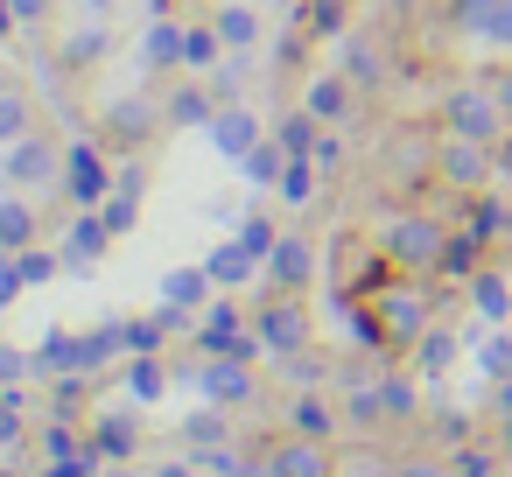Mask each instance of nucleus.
<instances>
[{
  "label": "nucleus",
  "instance_id": "40",
  "mask_svg": "<svg viewBox=\"0 0 512 477\" xmlns=\"http://www.w3.org/2000/svg\"><path fill=\"white\" fill-rule=\"evenodd\" d=\"M477 358H484V372H491V379H512V337H491Z\"/></svg>",
  "mask_w": 512,
  "mask_h": 477
},
{
  "label": "nucleus",
  "instance_id": "1",
  "mask_svg": "<svg viewBox=\"0 0 512 477\" xmlns=\"http://www.w3.org/2000/svg\"><path fill=\"white\" fill-rule=\"evenodd\" d=\"M442 225L435 218H393L386 225V267H407V274H442Z\"/></svg>",
  "mask_w": 512,
  "mask_h": 477
},
{
  "label": "nucleus",
  "instance_id": "51",
  "mask_svg": "<svg viewBox=\"0 0 512 477\" xmlns=\"http://www.w3.org/2000/svg\"><path fill=\"white\" fill-rule=\"evenodd\" d=\"M43 449H50V456H78V442H71V428H50V435H43Z\"/></svg>",
  "mask_w": 512,
  "mask_h": 477
},
{
  "label": "nucleus",
  "instance_id": "21",
  "mask_svg": "<svg viewBox=\"0 0 512 477\" xmlns=\"http://www.w3.org/2000/svg\"><path fill=\"white\" fill-rule=\"evenodd\" d=\"M470 295H477V309H484L491 323H505V316H512V288H505L498 274H484V267H477V274H470Z\"/></svg>",
  "mask_w": 512,
  "mask_h": 477
},
{
  "label": "nucleus",
  "instance_id": "4",
  "mask_svg": "<svg viewBox=\"0 0 512 477\" xmlns=\"http://www.w3.org/2000/svg\"><path fill=\"white\" fill-rule=\"evenodd\" d=\"M204 400H218V407H246V400H253V358L211 351V365H204Z\"/></svg>",
  "mask_w": 512,
  "mask_h": 477
},
{
  "label": "nucleus",
  "instance_id": "16",
  "mask_svg": "<svg viewBox=\"0 0 512 477\" xmlns=\"http://www.w3.org/2000/svg\"><path fill=\"white\" fill-rule=\"evenodd\" d=\"M29 239H36V211L0 197V253H29Z\"/></svg>",
  "mask_w": 512,
  "mask_h": 477
},
{
  "label": "nucleus",
  "instance_id": "33",
  "mask_svg": "<svg viewBox=\"0 0 512 477\" xmlns=\"http://www.w3.org/2000/svg\"><path fill=\"white\" fill-rule=\"evenodd\" d=\"M379 400H386V421H414V386L407 379H379Z\"/></svg>",
  "mask_w": 512,
  "mask_h": 477
},
{
  "label": "nucleus",
  "instance_id": "10",
  "mask_svg": "<svg viewBox=\"0 0 512 477\" xmlns=\"http://www.w3.org/2000/svg\"><path fill=\"white\" fill-rule=\"evenodd\" d=\"M204 344H211V351H232V358H260V337L239 330V309H232V302H211V309H204Z\"/></svg>",
  "mask_w": 512,
  "mask_h": 477
},
{
  "label": "nucleus",
  "instance_id": "17",
  "mask_svg": "<svg viewBox=\"0 0 512 477\" xmlns=\"http://www.w3.org/2000/svg\"><path fill=\"white\" fill-rule=\"evenodd\" d=\"M309 113H316V120H344V113H351V85H344L337 71L316 78V85H309Z\"/></svg>",
  "mask_w": 512,
  "mask_h": 477
},
{
  "label": "nucleus",
  "instance_id": "36",
  "mask_svg": "<svg viewBox=\"0 0 512 477\" xmlns=\"http://www.w3.org/2000/svg\"><path fill=\"white\" fill-rule=\"evenodd\" d=\"M337 22H344L337 0H309V8H302V29H309V36H337Z\"/></svg>",
  "mask_w": 512,
  "mask_h": 477
},
{
  "label": "nucleus",
  "instance_id": "12",
  "mask_svg": "<svg viewBox=\"0 0 512 477\" xmlns=\"http://www.w3.org/2000/svg\"><path fill=\"white\" fill-rule=\"evenodd\" d=\"M267 274H274V288H302V281L316 274V253H309V239H274V253H267Z\"/></svg>",
  "mask_w": 512,
  "mask_h": 477
},
{
  "label": "nucleus",
  "instance_id": "56",
  "mask_svg": "<svg viewBox=\"0 0 512 477\" xmlns=\"http://www.w3.org/2000/svg\"><path fill=\"white\" fill-rule=\"evenodd\" d=\"M498 407H505V414H512V379H505V386H498Z\"/></svg>",
  "mask_w": 512,
  "mask_h": 477
},
{
  "label": "nucleus",
  "instance_id": "24",
  "mask_svg": "<svg viewBox=\"0 0 512 477\" xmlns=\"http://www.w3.org/2000/svg\"><path fill=\"white\" fill-rule=\"evenodd\" d=\"M295 435H316V442H330V435H337V414H330L323 400H295Z\"/></svg>",
  "mask_w": 512,
  "mask_h": 477
},
{
  "label": "nucleus",
  "instance_id": "50",
  "mask_svg": "<svg viewBox=\"0 0 512 477\" xmlns=\"http://www.w3.org/2000/svg\"><path fill=\"white\" fill-rule=\"evenodd\" d=\"M435 435H442V442H449V449H456V442H463V435H470V421H463V414H442V421H435Z\"/></svg>",
  "mask_w": 512,
  "mask_h": 477
},
{
  "label": "nucleus",
  "instance_id": "3",
  "mask_svg": "<svg viewBox=\"0 0 512 477\" xmlns=\"http://www.w3.org/2000/svg\"><path fill=\"white\" fill-rule=\"evenodd\" d=\"M372 316H379V337H393V344H407V337L428 330L421 288H379V295H372Z\"/></svg>",
  "mask_w": 512,
  "mask_h": 477
},
{
  "label": "nucleus",
  "instance_id": "53",
  "mask_svg": "<svg viewBox=\"0 0 512 477\" xmlns=\"http://www.w3.org/2000/svg\"><path fill=\"white\" fill-rule=\"evenodd\" d=\"M155 477H197V463H162Z\"/></svg>",
  "mask_w": 512,
  "mask_h": 477
},
{
  "label": "nucleus",
  "instance_id": "44",
  "mask_svg": "<svg viewBox=\"0 0 512 477\" xmlns=\"http://www.w3.org/2000/svg\"><path fill=\"white\" fill-rule=\"evenodd\" d=\"M29 281H22V267H15V253H0V309H8L15 295H22Z\"/></svg>",
  "mask_w": 512,
  "mask_h": 477
},
{
  "label": "nucleus",
  "instance_id": "43",
  "mask_svg": "<svg viewBox=\"0 0 512 477\" xmlns=\"http://www.w3.org/2000/svg\"><path fill=\"white\" fill-rule=\"evenodd\" d=\"M386 477H456L449 463H435V456H407V463H393Z\"/></svg>",
  "mask_w": 512,
  "mask_h": 477
},
{
  "label": "nucleus",
  "instance_id": "58",
  "mask_svg": "<svg viewBox=\"0 0 512 477\" xmlns=\"http://www.w3.org/2000/svg\"><path fill=\"white\" fill-rule=\"evenodd\" d=\"M505 442H512V421H505Z\"/></svg>",
  "mask_w": 512,
  "mask_h": 477
},
{
  "label": "nucleus",
  "instance_id": "2",
  "mask_svg": "<svg viewBox=\"0 0 512 477\" xmlns=\"http://www.w3.org/2000/svg\"><path fill=\"white\" fill-rule=\"evenodd\" d=\"M498 120H505V106H498V92H477V85H456L449 99H442V134H456V141H498Z\"/></svg>",
  "mask_w": 512,
  "mask_h": 477
},
{
  "label": "nucleus",
  "instance_id": "55",
  "mask_svg": "<svg viewBox=\"0 0 512 477\" xmlns=\"http://www.w3.org/2000/svg\"><path fill=\"white\" fill-rule=\"evenodd\" d=\"M498 169H512V134H505V141H498Z\"/></svg>",
  "mask_w": 512,
  "mask_h": 477
},
{
  "label": "nucleus",
  "instance_id": "42",
  "mask_svg": "<svg viewBox=\"0 0 512 477\" xmlns=\"http://www.w3.org/2000/svg\"><path fill=\"white\" fill-rule=\"evenodd\" d=\"M505 225H512V211H505V204H477V218H470V232H477V239H491V232H505Z\"/></svg>",
  "mask_w": 512,
  "mask_h": 477
},
{
  "label": "nucleus",
  "instance_id": "5",
  "mask_svg": "<svg viewBox=\"0 0 512 477\" xmlns=\"http://www.w3.org/2000/svg\"><path fill=\"white\" fill-rule=\"evenodd\" d=\"M449 22L463 36H484V43H505L512 50V0H456Z\"/></svg>",
  "mask_w": 512,
  "mask_h": 477
},
{
  "label": "nucleus",
  "instance_id": "54",
  "mask_svg": "<svg viewBox=\"0 0 512 477\" xmlns=\"http://www.w3.org/2000/svg\"><path fill=\"white\" fill-rule=\"evenodd\" d=\"M498 106H505V113H512V71H505V78H498Z\"/></svg>",
  "mask_w": 512,
  "mask_h": 477
},
{
  "label": "nucleus",
  "instance_id": "57",
  "mask_svg": "<svg viewBox=\"0 0 512 477\" xmlns=\"http://www.w3.org/2000/svg\"><path fill=\"white\" fill-rule=\"evenodd\" d=\"M85 8H92V15H106V8H113V0H85Z\"/></svg>",
  "mask_w": 512,
  "mask_h": 477
},
{
  "label": "nucleus",
  "instance_id": "45",
  "mask_svg": "<svg viewBox=\"0 0 512 477\" xmlns=\"http://www.w3.org/2000/svg\"><path fill=\"white\" fill-rule=\"evenodd\" d=\"M15 435H22V400H15V393H0V449H8Z\"/></svg>",
  "mask_w": 512,
  "mask_h": 477
},
{
  "label": "nucleus",
  "instance_id": "32",
  "mask_svg": "<svg viewBox=\"0 0 512 477\" xmlns=\"http://www.w3.org/2000/svg\"><path fill=\"white\" fill-rule=\"evenodd\" d=\"M281 197H288V204H309V197H316V169H309V162H288V169H281Z\"/></svg>",
  "mask_w": 512,
  "mask_h": 477
},
{
  "label": "nucleus",
  "instance_id": "28",
  "mask_svg": "<svg viewBox=\"0 0 512 477\" xmlns=\"http://www.w3.org/2000/svg\"><path fill=\"white\" fill-rule=\"evenodd\" d=\"M218 36H225V43H232V50H246V43H253V36H260V22H253V15H246V8H225V15H218Z\"/></svg>",
  "mask_w": 512,
  "mask_h": 477
},
{
  "label": "nucleus",
  "instance_id": "34",
  "mask_svg": "<svg viewBox=\"0 0 512 477\" xmlns=\"http://www.w3.org/2000/svg\"><path fill=\"white\" fill-rule=\"evenodd\" d=\"M351 421H358V428H386V400H379V386H358V393H351Z\"/></svg>",
  "mask_w": 512,
  "mask_h": 477
},
{
  "label": "nucleus",
  "instance_id": "31",
  "mask_svg": "<svg viewBox=\"0 0 512 477\" xmlns=\"http://www.w3.org/2000/svg\"><path fill=\"white\" fill-rule=\"evenodd\" d=\"M281 155H288V148H267V141H260V148L246 155V176H253V183H281V169H288Z\"/></svg>",
  "mask_w": 512,
  "mask_h": 477
},
{
  "label": "nucleus",
  "instance_id": "13",
  "mask_svg": "<svg viewBox=\"0 0 512 477\" xmlns=\"http://www.w3.org/2000/svg\"><path fill=\"white\" fill-rule=\"evenodd\" d=\"M435 169H442L449 183H463V190L484 183V141H456V134H449V148L435 155Z\"/></svg>",
  "mask_w": 512,
  "mask_h": 477
},
{
  "label": "nucleus",
  "instance_id": "20",
  "mask_svg": "<svg viewBox=\"0 0 512 477\" xmlns=\"http://www.w3.org/2000/svg\"><path fill=\"white\" fill-rule=\"evenodd\" d=\"M106 239H113L106 211H85V218L71 225V253H78V260H99V253H106Z\"/></svg>",
  "mask_w": 512,
  "mask_h": 477
},
{
  "label": "nucleus",
  "instance_id": "9",
  "mask_svg": "<svg viewBox=\"0 0 512 477\" xmlns=\"http://www.w3.org/2000/svg\"><path fill=\"white\" fill-rule=\"evenodd\" d=\"M57 169H64V155L50 148V134H22L8 155V183H50Z\"/></svg>",
  "mask_w": 512,
  "mask_h": 477
},
{
  "label": "nucleus",
  "instance_id": "38",
  "mask_svg": "<svg viewBox=\"0 0 512 477\" xmlns=\"http://www.w3.org/2000/svg\"><path fill=\"white\" fill-rule=\"evenodd\" d=\"M239 246H246L253 260H267V253H274V225H267V218H246V225H239Z\"/></svg>",
  "mask_w": 512,
  "mask_h": 477
},
{
  "label": "nucleus",
  "instance_id": "52",
  "mask_svg": "<svg viewBox=\"0 0 512 477\" xmlns=\"http://www.w3.org/2000/svg\"><path fill=\"white\" fill-rule=\"evenodd\" d=\"M15 379H22V351L0 344V386H15Z\"/></svg>",
  "mask_w": 512,
  "mask_h": 477
},
{
  "label": "nucleus",
  "instance_id": "59",
  "mask_svg": "<svg viewBox=\"0 0 512 477\" xmlns=\"http://www.w3.org/2000/svg\"><path fill=\"white\" fill-rule=\"evenodd\" d=\"M0 477H15V470H0Z\"/></svg>",
  "mask_w": 512,
  "mask_h": 477
},
{
  "label": "nucleus",
  "instance_id": "29",
  "mask_svg": "<svg viewBox=\"0 0 512 477\" xmlns=\"http://www.w3.org/2000/svg\"><path fill=\"white\" fill-rule=\"evenodd\" d=\"M344 78H351V85H379V50H372V43H351Z\"/></svg>",
  "mask_w": 512,
  "mask_h": 477
},
{
  "label": "nucleus",
  "instance_id": "23",
  "mask_svg": "<svg viewBox=\"0 0 512 477\" xmlns=\"http://www.w3.org/2000/svg\"><path fill=\"white\" fill-rule=\"evenodd\" d=\"M92 449H99V456H127V449H134V421H127V414H99Z\"/></svg>",
  "mask_w": 512,
  "mask_h": 477
},
{
  "label": "nucleus",
  "instance_id": "46",
  "mask_svg": "<svg viewBox=\"0 0 512 477\" xmlns=\"http://www.w3.org/2000/svg\"><path fill=\"white\" fill-rule=\"evenodd\" d=\"M99 50H106V22H99V29H85V36L71 43V64H85V57H99Z\"/></svg>",
  "mask_w": 512,
  "mask_h": 477
},
{
  "label": "nucleus",
  "instance_id": "8",
  "mask_svg": "<svg viewBox=\"0 0 512 477\" xmlns=\"http://www.w3.org/2000/svg\"><path fill=\"white\" fill-rule=\"evenodd\" d=\"M267 470H274V477H323V470H330V449H323L316 435H281V442L267 449Z\"/></svg>",
  "mask_w": 512,
  "mask_h": 477
},
{
  "label": "nucleus",
  "instance_id": "26",
  "mask_svg": "<svg viewBox=\"0 0 512 477\" xmlns=\"http://www.w3.org/2000/svg\"><path fill=\"white\" fill-rule=\"evenodd\" d=\"M477 253H484V239L477 232H456L449 253H442V274H477Z\"/></svg>",
  "mask_w": 512,
  "mask_h": 477
},
{
  "label": "nucleus",
  "instance_id": "49",
  "mask_svg": "<svg viewBox=\"0 0 512 477\" xmlns=\"http://www.w3.org/2000/svg\"><path fill=\"white\" fill-rule=\"evenodd\" d=\"M50 8H57V0H15V22H22V29H36Z\"/></svg>",
  "mask_w": 512,
  "mask_h": 477
},
{
  "label": "nucleus",
  "instance_id": "41",
  "mask_svg": "<svg viewBox=\"0 0 512 477\" xmlns=\"http://www.w3.org/2000/svg\"><path fill=\"white\" fill-rule=\"evenodd\" d=\"M239 78H246V71H239V64H225V71H211L204 85H211V99H218V106H232V99H239Z\"/></svg>",
  "mask_w": 512,
  "mask_h": 477
},
{
  "label": "nucleus",
  "instance_id": "35",
  "mask_svg": "<svg viewBox=\"0 0 512 477\" xmlns=\"http://www.w3.org/2000/svg\"><path fill=\"white\" fill-rule=\"evenodd\" d=\"M22 134H29V99L0 92V141H22Z\"/></svg>",
  "mask_w": 512,
  "mask_h": 477
},
{
  "label": "nucleus",
  "instance_id": "47",
  "mask_svg": "<svg viewBox=\"0 0 512 477\" xmlns=\"http://www.w3.org/2000/svg\"><path fill=\"white\" fill-rule=\"evenodd\" d=\"M15 267H22V281H50L57 260H50V253H15Z\"/></svg>",
  "mask_w": 512,
  "mask_h": 477
},
{
  "label": "nucleus",
  "instance_id": "18",
  "mask_svg": "<svg viewBox=\"0 0 512 477\" xmlns=\"http://www.w3.org/2000/svg\"><path fill=\"white\" fill-rule=\"evenodd\" d=\"M211 288H218V281H211L204 267H183V274H169V281H162V302H176V309H197Z\"/></svg>",
  "mask_w": 512,
  "mask_h": 477
},
{
  "label": "nucleus",
  "instance_id": "7",
  "mask_svg": "<svg viewBox=\"0 0 512 477\" xmlns=\"http://www.w3.org/2000/svg\"><path fill=\"white\" fill-rule=\"evenodd\" d=\"M260 344H267L274 358L309 351V316H302L295 302H267V309H260Z\"/></svg>",
  "mask_w": 512,
  "mask_h": 477
},
{
  "label": "nucleus",
  "instance_id": "39",
  "mask_svg": "<svg viewBox=\"0 0 512 477\" xmlns=\"http://www.w3.org/2000/svg\"><path fill=\"white\" fill-rule=\"evenodd\" d=\"M218 43H225V36H211V29H190V50H183V64H197V71H211V57H218Z\"/></svg>",
  "mask_w": 512,
  "mask_h": 477
},
{
  "label": "nucleus",
  "instance_id": "15",
  "mask_svg": "<svg viewBox=\"0 0 512 477\" xmlns=\"http://www.w3.org/2000/svg\"><path fill=\"white\" fill-rule=\"evenodd\" d=\"M106 134H113V141H141V134H155V106H148V99H120V106H106Z\"/></svg>",
  "mask_w": 512,
  "mask_h": 477
},
{
  "label": "nucleus",
  "instance_id": "22",
  "mask_svg": "<svg viewBox=\"0 0 512 477\" xmlns=\"http://www.w3.org/2000/svg\"><path fill=\"white\" fill-rule=\"evenodd\" d=\"M204 274H211L218 288H232V281H246V274H253V253H246V246H218V253L204 260Z\"/></svg>",
  "mask_w": 512,
  "mask_h": 477
},
{
  "label": "nucleus",
  "instance_id": "25",
  "mask_svg": "<svg viewBox=\"0 0 512 477\" xmlns=\"http://www.w3.org/2000/svg\"><path fill=\"white\" fill-rule=\"evenodd\" d=\"M183 435H190L197 449H218V442H225V407L211 400L204 414H190V421H183Z\"/></svg>",
  "mask_w": 512,
  "mask_h": 477
},
{
  "label": "nucleus",
  "instance_id": "37",
  "mask_svg": "<svg viewBox=\"0 0 512 477\" xmlns=\"http://www.w3.org/2000/svg\"><path fill=\"white\" fill-rule=\"evenodd\" d=\"M127 386H134V400H155V393H162V365H155L148 351H134V379H127Z\"/></svg>",
  "mask_w": 512,
  "mask_h": 477
},
{
  "label": "nucleus",
  "instance_id": "27",
  "mask_svg": "<svg viewBox=\"0 0 512 477\" xmlns=\"http://www.w3.org/2000/svg\"><path fill=\"white\" fill-rule=\"evenodd\" d=\"M449 358H456V337L449 330H421V372L435 379V372H449Z\"/></svg>",
  "mask_w": 512,
  "mask_h": 477
},
{
  "label": "nucleus",
  "instance_id": "14",
  "mask_svg": "<svg viewBox=\"0 0 512 477\" xmlns=\"http://www.w3.org/2000/svg\"><path fill=\"white\" fill-rule=\"evenodd\" d=\"M169 127H211L218 120V99H211V85H183L176 99H169V113H162Z\"/></svg>",
  "mask_w": 512,
  "mask_h": 477
},
{
  "label": "nucleus",
  "instance_id": "19",
  "mask_svg": "<svg viewBox=\"0 0 512 477\" xmlns=\"http://www.w3.org/2000/svg\"><path fill=\"white\" fill-rule=\"evenodd\" d=\"M183 50H190V36H183L176 22H155V29H148V64H155V71L183 64Z\"/></svg>",
  "mask_w": 512,
  "mask_h": 477
},
{
  "label": "nucleus",
  "instance_id": "30",
  "mask_svg": "<svg viewBox=\"0 0 512 477\" xmlns=\"http://www.w3.org/2000/svg\"><path fill=\"white\" fill-rule=\"evenodd\" d=\"M281 148H288V155H309V148H316V113L281 120Z\"/></svg>",
  "mask_w": 512,
  "mask_h": 477
},
{
  "label": "nucleus",
  "instance_id": "6",
  "mask_svg": "<svg viewBox=\"0 0 512 477\" xmlns=\"http://www.w3.org/2000/svg\"><path fill=\"white\" fill-rule=\"evenodd\" d=\"M64 190H71V204H85V211H92V204H106V190H113V183H106V162H99V148H92V141H78V148L64 155Z\"/></svg>",
  "mask_w": 512,
  "mask_h": 477
},
{
  "label": "nucleus",
  "instance_id": "11",
  "mask_svg": "<svg viewBox=\"0 0 512 477\" xmlns=\"http://www.w3.org/2000/svg\"><path fill=\"white\" fill-rule=\"evenodd\" d=\"M211 141H218V155L246 162V155L260 148V120H253V113H239V106H218V120H211Z\"/></svg>",
  "mask_w": 512,
  "mask_h": 477
},
{
  "label": "nucleus",
  "instance_id": "48",
  "mask_svg": "<svg viewBox=\"0 0 512 477\" xmlns=\"http://www.w3.org/2000/svg\"><path fill=\"white\" fill-rule=\"evenodd\" d=\"M449 470H456V477H491V456H484V449H463Z\"/></svg>",
  "mask_w": 512,
  "mask_h": 477
}]
</instances>
